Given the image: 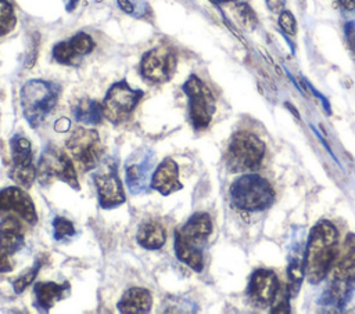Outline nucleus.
<instances>
[{"label":"nucleus","mask_w":355,"mask_h":314,"mask_svg":"<svg viewBox=\"0 0 355 314\" xmlns=\"http://www.w3.org/2000/svg\"><path fill=\"white\" fill-rule=\"evenodd\" d=\"M33 293L37 308L47 311L69 293V284L65 282L61 285L55 282H37L33 288Z\"/></svg>","instance_id":"obj_20"},{"label":"nucleus","mask_w":355,"mask_h":314,"mask_svg":"<svg viewBox=\"0 0 355 314\" xmlns=\"http://www.w3.org/2000/svg\"><path fill=\"white\" fill-rule=\"evenodd\" d=\"M94 47V41L87 33L79 32L67 41L57 43L53 48V57L64 65H75L79 59L89 54Z\"/></svg>","instance_id":"obj_17"},{"label":"nucleus","mask_w":355,"mask_h":314,"mask_svg":"<svg viewBox=\"0 0 355 314\" xmlns=\"http://www.w3.org/2000/svg\"><path fill=\"white\" fill-rule=\"evenodd\" d=\"M232 205L243 212H261L275 202V190L270 183L255 173L237 177L229 188Z\"/></svg>","instance_id":"obj_4"},{"label":"nucleus","mask_w":355,"mask_h":314,"mask_svg":"<svg viewBox=\"0 0 355 314\" xmlns=\"http://www.w3.org/2000/svg\"><path fill=\"white\" fill-rule=\"evenodd\" d=\"M11 154L12 166L10 170V177L25 188H29L36 177V170L32 163L31 142L22 136H15L11 140Z\"/></svg>","instance_id":"obj_14"},{"label":"nucleus","mask_w":355,"mask_h":314,"mask_svg":"<svg viewBox=\"0 0 355 314\" xmlns=\"http://www.w3.org/2000/svg\"><path fill=\"white\" fill-rule=\"evenodd\" d=\"M141 97L143 91L132 89L125 80L114 83L103 101L104 116L114 124L128 120Z\"/></svg>","instance_id":"obj_8"},{"label":"nucleus","mask_w":355,"mask_h":314,"mask_svg":"<svg viewBox=\"0 0 355 314\" xmlns=\"http://www.w3.org/2000/svg\"><path fill=\"white\" fill-rule=\"evenodd\" d=\"M78 3H79V0H67V10H68V11L73 10Z\"/></svg>","instance_id":"obj_35"},{"label":"nucleus","mask_w":355,"mask_h":314,"mask_svg":"<svg viewBox=\"0 0 355 314\" xmlns=\"http://www.w3.org/2000/svg\"><path fill=\"white\" fill-rule=\"evenodd\" d=\"M263 141L251 131H237L232 136L226 149V165L232 172L252 170L261 165L265 156Z\"/></svg>","instance_id":"obj_6"},{"label":"nucleus","mask_w":355,"mask_h":314,"mask_svg":"<svg viewBox=\"0 0 355 314\" xmlns=\"http://www.w3.org/2000/svg\"><path fill=\"white\" fill-rule=\"evenodd\" d=\"M212 221L208 213H194L184 225L175 231V253L180 261L201 271L204 267L202 248L211 235Z\"/></svg>","instance_id":"obj_3"},{"label":"nucleus","mask_w":355,"mask_h":314,"mask_svg":"<svg viewBox=\"0 0 355 314\" xmlns=\"http://www.w3.org/2000/svg\"><path fill=\"white\" fill-rule=\"evenodd\" d=\"M279 25L286 33H288L291 36H294L297 33V21H295L294 15L291 14V11H288V10H282L279 12Z\"/></svg>","instance_id":"obj_29"},{"label":"nucleus","mask_w":355,"mask_h":314,"mask_svg":"<svg viewBox=\"0 0 355 314\" xmlns=\"http://www.w3.org/2000/svg\"><path fill=\"white\" fill-rule=\"evenodd\" d=\"M15 24L17 18L12 6L8 3V0H0V36L12 30Z\"/></svg>","instance_id":"obj_25"},{"label":"nucleus","mask_w":355,"mask_h":314,"mask_svg":"<svg viewBox=\"0 0 355 314\" xmlns=\"http://www.w3.org/2000/svg\"><path fill=\"white\" fill-rule=\"evenodd\" d=\"M67 148L82 170L96 167L103 155V145L98 133L92 129L78 127L67 140Z\"/></svg>","instance_id":"obj_10"},{"label":"nucleus","mask_w":355,"mask_h":314,"mask_svg":"<svg viewBox=\"0 0 355 314\" xmlns=\"http://www.w3.org/2000/svg\"><path fill=\"white\" fill-rule=\"evenodd\" d=\"M166 239L165 230L158 221L143 223L137 231V242L146 249H159Z\"/></svg>","instance_id":"obj_22"},{"label":"nucleus","mask_w":355,"mask_h":314,"mask_svg":"<svg viewBox=\"0 0 355 314\" xmlns=\"http://www.w3.org/2000/svg\"><path fill=\"white\" fill-rule=\"evenodd\" d=\"M287 275H288V290L290 292H297L301 286L302 278L305 277V263L304 260L295 259L288 264L287 268Z\"/></svg>","instance_id":"obj_24"},{"label":"nucleus","mask_w":355,"mask_h":314,"mask_svg":"<svg viewBox=\"0 0 355 314\" xmlns=\"http://www.w3.org/2000/svg\"><path fill=\"white\" fill-rule=\"evenodd\" d=\"M1 212H14L31 224H35L37 220L33 201L18 187H8L0 191V213Z\"/></svg>","instance_id":"obj_16"},{"label":"nucleus","mask_w":355,"mask_h":314,"mask_svg":"<svg viewBox=\"0 0 355 314\" xmlns=\"http://www.w3.org/2000/svg\"><path fill=\"white\" fill-rule=\"evenodd\" d=\"M183 91L189 97L190 119L196 130H204L215 113V98L208 86L196 75H191L183 84Z\"/></svg>","instance_id":"obj_7"},{"label":"nucleus","mask_w":355,"mask_h":314,"mask_svg":"<svg viewBox=\"0 0 355 314\" xmlns=\"http://www.w3.org/2000/svg\"><path fill=\"white\" fill-rule=\"evenodd\" d=\"M344 36H345L348 50L355 61V21H348L344 25Z\"/></svg>","instance_id":"obj_30"},{"label":"nucleus","mask_w":355,"mask_h":314,"mask_svg":"<svg viewBox=\"0 0 355 314\" xmlns=\"http://www.w3.org/2000/svg\"><path fill=\"white\" fill-rule=\"evenodd\" d=\"M69 127H71V122H69V119H67V118L58 119V120L55 122V124H54V129H55L57 131H67V130H69Z\"/></svg>","instance_id":"obj_33"},{"label":"nucleus","mask_w":355,"mask_h":314,"mask_svg":"<svg viewBox=\"0 0 355 314\" xmlns=\"http://www.w3.org/2000/svg\"><path fill=\"white\" fill-rule=\"evenodd\" d=\"M355 290V234L349 232L338 249L336 260L329 273V285L324 293V303L343 307Z\"/></svg>","instance_id":"obj_2"},{"label":"nucleus","mask_w":355,"mask_h":314,"mask_svg":"<svg viewBox=\"0 0 355 314\" xmlns=\"http://www.w3.org/2000/svg\"><path fill=\"white\" fill-rule=\"evenodd\" d=\"M344 8L347 10H355V0H337Z\"/></svg>","instance_id":"obj_34"},{"label":"nucleus","mask_w":355,"mask_h":314,"mask_svg":"<svg viewBox=\"0 0 355 314\" xmlns=\"http://www.w3.org/2000/svg\"><path fill=\"white\" fill-rule=\"evenodd\" d=\"M266 1V4H268V7H269V10L272 11V12H280L282 10H284L283 7H284V3H286V0H265Z\"/></svg>","instance_id":"obj_32"},{"label":"nucleus","mask_w":355,"mask_h":314,"mask_svg":"<svg viewBox=\"0 0 355 314\" xmlns=\"http://www.w3.org/2000/svg\"><path fill=\"white\" fill-rule=\"evenodd\" d=\"M72 115L76 122L85 124H98L104 118L103 105L90 98L79 100L72 108Z\"/></svg>","instance_id":"obj_23"},{"label":"nucleus","mask_w":355,"mask_h":314,"mask_svg":"<svg viewBox=\"0 0 355 314\" xmlns=\"http://www.w3.org/2000/svg\"><path fill=\"white\" fill-rule=\"evenodd\" d=\"M25 243V230L19 220L10 216L0 221V273L14 268V255Z\"/></svg>","instance_id":"obj_12"},{"label":"nucleus","mask_w":355,"mask_h":314,"mask_svg":"<svg viewBox=\"0 0 355 314\" xmlns=\"http://www.w3.org/2000/svg\"><path fill=\"white\" fill-rule=\"evenodd\" d=\"M40 267H42V260H37V261L33 264V267H31L29 270L24 271V273L14 281V290H15L17 293L24 292V289H25L29 284L33 282V279L36 278V274L39 273Z\"/></svg>","instance_id":"obj_27"},{"label":"nucleus","mask_w":355,"mask_h":314,"mask_svg":"<svg viewBox=\"0 0 355 314\" xmlns=\"http://www.w3.org/2000/svg\"><path fill=\"white\" fill-rule=\"evenodd\" d=\"M338 253V231L329 220H319L311 230L305 248V277L316 285L324 279Z\"/></svg>","instance_id":"obj_1"},{"label":"nucleus","mask_w":355,"mask_h":314,"mask_svg":"<svg viewBox=\"0 0 355 314\" xmlns=\"http://www.w3.org/2000/svg\"><path fill=\"white\" fill-rule=\"evenodd\" d=\"M60 95V87L51 82L32 79L22 86L21 107L26 122L37 127L53 112Z\"/></svg>","instance_id":"obj_5"},{"label":"nucleus","mask_w":355,"mask_h":314,"mask_svg":"<svg viewBox=\"0 0 355 314\" xmlns=\"http://www.w3.org/2000/svg\"><path fill=\"white\" fill-rule=\"evenodd\" d=\"M39 180L43 184H49L53 180H61L69 187L79 190V183L72 160L55 145H49L40 156Z\"/></svg>","instance_id":"obj_9"},{"label":"nucleus","mask_w":355,"mask_h":314,"mask_svg":"<svg viewBox=\"0 0 355 314\" xmlns=\"http://www.w3.org/2000/svg\"><path fill=\"white\" fill-rule=\"evenodd\" d=\"M151 187L162 195H169L178 190H182V183L179 181V167L176 162L171 158H165L151 177Z\"/></svg>","instance_id":"obj_19"},{"label":"nucleus","mask_w":355,"mask_h":314,"mask_svg":"<svg viewBox=\"0 0 355 314\" xmlns=\"http://www.w3.org/2000/svg\"><path fill=\"white\" fill-rule=\"evenodd\" d=\"M153 162L154 156L151 152H146L139 158V160H132L129 166H126V183L132 194H143L151 185L150 173L154 166Z\"/></svg>","instance_id":"obj_18"},{"label":"nucleus","mask_w":355,"mask_h":314,"mask_svg":"<svg viewBox=\"0 0 355 314\" xmlns=\"http://www.w3.org/2000/svg\"><path fill=\"white\" fill-rule=\"evenodd\" d=\"M118 1V6L119 8H122L125 12L128 14H136V6L132 0H116Z\"/></svg>","instance_id":"obj_31"},{"label":"nucleus","mask_w":355,"mask_h":314,"mask_svg":"<svg viewBox=\"0 0 355 314\" xmlns=\"http://www.w3.org/2000/svg\"><path fill=\"white\" fill-rule=\"evenodd\" d=\"M288 295H290V290L288 288L287 289H283V288H279L273 302L270 303V313H279V314H284V313H288L290 311V303H288Z\"/></svg>","instance_id":"obj_28"},{"label":"nucleus","mask_w":355,"mask_h":314,"mask_svg":"<svg viewBox=\"0 0 355 314\" xmlns=\"http://www.w3.org/2000/svg\"><path fill=\"white\" fill-rule=\"evenodd\" d=\"M75 234V227L71 220L65 217H55L53 220V235L57 241H67Z\"/></svg>","instance_id":"obj_26"},{"label":"nucleus","mask_w":355,"mask_h":314,"mask_svg":"<svg viewBox=\"0 0 355 314\" xmlns=\"http://www.w3.org/2000/svg\"><path fill=\"white\" fill-rule=\"evenodd\" d=\"M279 288V279L273 271L266 268H258L252 273L250 278L247 295L254 304L265 307L270 306Z\"/></svg>","instance_id":"obj_15"},{"label":"nucleus","mask_w":355,"mask_h":314,"mask_svg":"<svg viewBox=\"0 0 355 314\" xmlns=\"http://www.w3.org/2000/svg\"><path fill=\"white\" fill-rule=\"evenodd\" d=\"M93 180L101 207L111 209L125 202V192L118 177L116 163L114 160H104L98 170L93 174Z\"/></svg>","instance_id":"obj_11"},{"label":"nucleus","mask_w":355,"mask_h":314,"mask_svg":"<svg viewBox=\"0 0 355 314\" xmlns=\"http://www.w3.org/2000/svg\"><path fill=\"white\" fill-rule=\"evenodd\" d=\"M151 303L153 297L150 290L144 288H130L123 293L116 307L121 313H147L151 308Z\"/></svg>","instance_id":"obj_21"},{"label":"nucleus","mask_w":355,"mask_h":314,"mask_svg":"<svg viewBox=\"0 0 355 314\" xmlns=\"http://www.w3.org/2000/svg\"><path fill=\"white\" fill-rule=\"evenodd\" d=\"M176 66V57L168 47L159 46L147 51L140 62L144 79L153 83H164L171 79Z\"/></svg>","instance_id":"obj_13"},{"label":"nucleus","mask_w":355,"mask_h":314,"mask_svg":"<svg viewBox=\"0 0 355 314\" xmlns=\"http://www.w3.org/2000/svg\"><path fill=\"white\" fill-rule=\"evenodd\" d=\"M212 3L215 4H223V3H229V1H233V0H211Z\"/></svg>","instance_id":"obj_36"}]
</instances>
